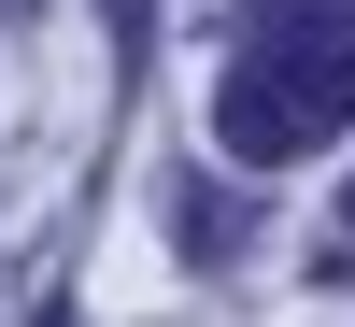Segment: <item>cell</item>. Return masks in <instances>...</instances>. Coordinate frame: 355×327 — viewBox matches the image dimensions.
I'll list each match as a JSON object with an SVG mask.
<instances>
[{
    "mask_svg": "<svg viewBox=\"0 0 355 327\" xmlns=\"http://www.w3.org/2000/svg\"><path fill=\"white\" fill-rule=\"evenodd\" d=\"M242 43L214 72V142L227 157H313L355 114V0H227Z\"/></svg>",
    "mask_w": 355,
    "mask_h": 327,
    "instance_id": "6da1fadb",
    "label": "cell"
}]
</instances>
